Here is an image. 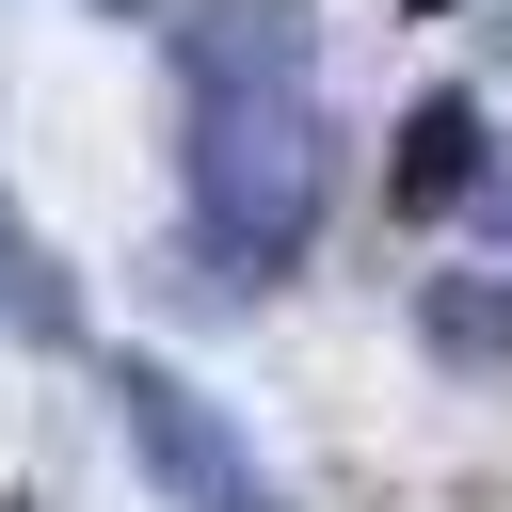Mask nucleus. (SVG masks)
<instances>
[{"label":"nucleus","mask_w":512,"mask_h":512,"mask_svg":"<svg viewBox=\"0 0 512 512\" xmlns=\"http://www.w3.org/2000/svg\"><path fill=\"white\" fill-rule=\"evenodd\" d=\"M176 80H192V144H176V208L208 288H272L320 240V80H304V0H192L176 16Z\"/></svg>","instance_id":"nucleus-1"},{"label":"nucleus","mask_w":512,"mask_h":512,"mask_svg":"<svg viewBox=\"0 0 512 512\" xmlns=\"http://www.w3.org/2000/svg\"><path fill=\"white\" fill-rule=\"evenodd\" d=\"M112 432H128V464H144L160 512H288V480L256 464V432L192 368H160V352H112Z\"/></svg>","instance_id":"nucleus-2"},{"label":"nucleus","mask_w":512,"mask_h":512,"mask_svg":"<svg viewBox=\"0 0 512 512\" xmlns=\"http://www.w3.org/2000/svg\"><path fill=\"white\" fill-rule=\"evenodd\" d=\"M480 176H496V128H480L464 80H432V96L400 112V144H384V208H400V224H448Z\"/></svg>","instance_id":"nucleus-3"},{"label":"nucleus","mask_w":512,"mask_h":512,"mask_svg":"<svg viewBox=\"0 0 512 512\" xmlns=\"http://www.w3.org/2000/svg\"><path fill=\"white\" fill-rule=\"evenodd\" d=\"M0 336H32V352H96V304H80V272L48 256V224L0 192Z\"/></svg>","instance_id":"nucleus-4"},{"label":"nucleus","mask_w":512,"mask_h":512,"mask_svg":"<svg viewBox=\"0 0 512 512\" xmlns=\"http://www.w3.org/2000/svg\"><path fill=\"white\" fill-rule=\"evenodd\" d=\"M416 352L512 368V272H416Z\"/></svg>","instance_id":"nucleus-5"},{"label":"nucleus","mask_w":512,"mask_h":512,"mask_svg":"<svg viewBox=\"0 0 512 512\" xmlns=\"http://www.w3.org/2000/svg\"><path fill=\"white\" fill-rule=\"evenodd\" d=\"M80 16H128V32H144V16H160V0H80Z\"/></svg>","instance_id":"nucleus-6"},{"label":"nucleus","mask_w":512,"mask_h":512,"mask_svg":"<svg viewBox=\"0 0 512 512\" xmlns=\"http://www.w3.org/2000/svg\"><path fill=\"white\" fill-rule=\"evenodd\" d=\"M16 512H32V496H16Z\"/></svg>","instance_id":"nucleus-7"}]
</instances>
